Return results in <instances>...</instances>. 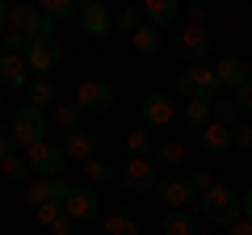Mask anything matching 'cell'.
<instances>
[{
  "label": "cell",
  "mask_w": 252,
  "mask_h": 235,
  "mask_svg": "<svg viewBox=\"0 0 252 235\" xmlns=\"http://www.w3.org/2000/svg\"><path fill=\"white\" fill-rule=\"evenodd\" d=\"M198 210L206 218V227H235L244 218V193H235L231 185H215L210 193L198 198Z\"/></svg>",
  "instance_id": "1"
},
{
  "label": "cell",
  "mask_w": 252,
  "mask_h": 235,
  "mask_svg": "<svg viewBox=\"0 0 252 235\" xmlns=\"http://www.w3.org/2000/svg\"><path fill=\"white\" fill-rule=\"evenodd\" d=\"M13 135H17V143L21 147H34V143H46V130H51V118H46V109H38V105H17L13 109Z\"/></svg>",
  "instance_id": "2"
},
{
  "label": "cell",
  "mask_w": 252,
  "mask_h": 235,
  "mask_svg": "<svg viewBox=\"0 0 252 235\" xmlns=\"http://www.w3.org/2000/svg\"><path fill=\"white\" fill-rule=\"evenodd\" d=\"M219 88H223V84H219V72L215 67H185V72L177 76V92L185 101H215L219 97Z\"/></svg>",
  "instance_id": "3"
},
{
  "label": "cell",
  "mask_w": 252,
  "mask_h": 235,
  "mask_svg": "<svg viewBox=\"0 0 252 235\" xmlns=\"http://www.w3.org/2000/svg\"><path fill=\"white\" fill-rule=\"evenodd\" d=\"M118 185H122V193H130V198H147V193H156V185H160V168H156L152 160H130L118 168Z\"/></svg>",
  "instance_id": "4"
},
{
  "label": "cell",
  "mask_w": 252,
  "mask_h": 235,
  "mask_svg": "<svg viewBox=\"0 0 252 235\" xmlns=\"http://www.w3.org/2000/svg\"><path fill=\"white\" fill-rule=\"evenodd\" d=\"M210 46H215V42H210V34H206L202 26H185V29L177 34V46H172V55H177L185 67H202V63L210 59Z\"/></svg>",
  "instance_id": "5"
},
{
  "label": "cell",
  "mask_w": 252,
  "mask_h": 235,
  "mask_svg": "<svg viewBox=\"0 0 252 235\" xmlns=\"http://www.w3.org/2000/svg\"><path fill=\"white\" fill-rule=\"evenodd\" d=\"M156 198H160L168 210H189V206H198V189L189 185V176H185V172L160 176V185H156Z\"/></svg>",
  "instance_id": "6"
},
{
  "label": "cell",
  "mask_w": 252,
  "mask_h": 235,
  "mask_svg": "<svg viewBox=\"0 0 252 235\" xmlns=\"http://www.w3.org/2000/svg\"><path fill=\"white\" fill-rule=\"evenodd\" d=\"M139 109H143V126L147 130H168L177 122V101L168 92H147Z\"/></svg>",
  "instance_id": "7"
},
{
  "label": "cell",
  "mask_w": 252,
  "mask_h": 235,
  "mask_svg": "<svg viewBox=\"0 0 252 235\" xmlns=\"http://www.w3.org/2000/svg\"><path fill=\"white\" fill-rule=\"evenodd\" d=\"M76 105L84 109V114H109L114 109V84L109 80H84L80 88H76Z\"/></svg>",
  "instance_id": "8"
},
{
  "label": "cell",
  "mask_w": 252,
  "mask_h": 235,
  "mask_svg": "<svg viewBox=\"0 0 252 235\" xmlns=\"http://www.w3.org/2000/svg\"><path fill=\"white\" fill-rule=\"evenodd\" d=\"M63 210H67L72 223H89V218L101 214V198H97L93 185H72V189H67V202H63Z\"/></svg>",
  "instance_id": "9"
},
{
  "label": "cell",
  "mask_w": 252,
  "mask_h": 235,
  "mask_svg": "<svg viewBox=\"0 0 252 235\" xmlns=\"http://www.w3.org/2000/svg\"><path fill=\"white\" fill-rule=\"evenodd\" d=\"M67 189H72V185L63 181V176H38V181L26 185V206L38 210V206H46V202H67Z\"/></svg>",
  "instance_id": "10"
},
{
  "label": "cell",
  "mask_w": 252,
  "mask_h": 235,
  "mask_svg": "<svg viewBox=\"0 0 252 235\" xmlns=\"http://www.w3.org/2000/svg\"><path fill=\"white\" fill-rule=\"evenodd\" d=\"M26 160H30V172H38V176H59L67 155L55 143H34V147H26Z\"/></svg>",
  "instance_id": "11"
},
{
  "label": "cell",
  "mask_w": 252,
  "mask_h": 235,
  "mask_svg": "<svg viewBox=\"0 0 252 235\" xmlns=\"http://www.w3.org/2000/svg\"><path fill=\"white\" fill-rule=\"evenodd\" d=\"M59 147H63V155H67V160H76V164H89V160H97V151H101V139L93 135V130H67Z\"/></svg>",
  "instance_id": "12"
},
{
  "label": "cell",
  "mask_w": 252,
  "mask_h": 235,
  "mask_svg": "<svg viewBox=\"0 0 252 235\" xmlns=\"http://www.w3.org/2000/svg\"><path fill=\"white\" fill-rule=\"evenodd\" d=\"M76 21H80V29H84L89 38H105L109 29H114V17H109V9L101 4V0H84Z\"/></svg>",
  "instance_id": "13"
},
{
  "label": "cell",
  "mask_w": 252,
  "mask_h": 235,
  "mask_svg": "<svg viewBox=\"0 0 252 235\" xmlns=\"http://www.w3.org/2000/svg\"><path fill=\"white\" fill-rule=\"evenodd\" d=\"M59 59H63V46L55 42V38L34 42V46H30V55H26V63H30V72H34V76H46L51 67H59Z\"/></svg>",
  "instance_id": "14"
},
{
  "label": "cell",
  "mask_w": 252,
  "mask_h": 235,
  "mask_svg": "<svg viewBox=\"0 0 252 235\" xmlns=\"http://www.w3.org/2000/svg\"><path fill=\"white\" fill-rule=\"evenodd\" d=\"M198 143H202V151H206L210 160H219V155H227L235 147V135H231V126H223V122H210V126L198 135Z\"/></svg>",
  "instance_id": "15"
},
{
  "label": "cell",
  "mask_w": 252,
  "mask_h": 235,
  "mask_svg": "<svg viewBox=\"0 0 252 235\" xmlns=\"http://www.w3.org/2000/svg\"><path fill=\"white\" fill-rule=\"evenodd\" d=\"M105 235H143V223L135 218L130 202H118V206L109 210V218H105Z\"/></svg>",
  "instance_id": "16"
},
{
  "label": "cell",
  "mask_w": 252,
  "mask_h": 235,
  "mask_svg": "<svg viewBox=\"0 0 252 235\" xmlns=\"http://www.w3.org/2000/svg\"><path fill=\"white\" fill-rule=\"evenodd\" d=\"M21 88V84H30V63L21 59V55H0V88Z\"/></svg>",
  "instance_id": "17"
},
{
  "label": "cell",
  "mask_w": 252,
  "mask_h": 235,
  "mask_svg": "<svg viewBox=\"0 0 252 235\" xmlns=\"http://www.w3.org/2000/svg\"><path fill=\"white\" fill-rule=\"evenodd\" d=\"M215 72H219V84H223V88H235V92L252 80V76H248V63H244V59H235V55H227Z\"/></svg>",
  "instance_id": "18"
},
{
  "label": "cell",
  "mask_w": 252,
  "mask_h": 235,
  "mask_svg": "<svg viewBox=\"0 0 252 235\" xmlns=\"http://www.w3.org/2000/svg\"><path fill=\"white\" fill-rule=\"evenodd\" d=\"M177 13H181L177 0H143V21L156 26V29H164L168 21H177Z\"/></svg>",
  "instance_id": "19"
},
{
  "label": "cell",
  "mask_w": 252,
  "mask_h": 235,
  "mask_svg": "<svg viewBox=\"0 0 252 235\" xmlns=\"http://www.w3.org/2000/svg\"><path fill=\"white\" fill-rule=\"evenodd\" d=\"M160 235H198V223H193V214H189V210H164Z\"/></svg>",
  "instance_id": "20"
},
{
  "label": "cell",
  "mask_w": 252,
  "mask_h": 235,
  "mask_svg": "<svg viewBox=\"0 0 252 235\" xmlns=\"http://www.w3.org/2000/svg\"><path fill=\"white\" fill-rule=\"evenodd\" d=\"M152 164L156 168H164L172 176V172L185 164V143H156V155H152Z\"/></svg>",
  "instance_id": "21"
},
{
  "label": "cell",
  "mask_w": 252,
  "mask_h": 235,
  "mask_svg": "<svg viewBox=\"0 0 252 235\" xmlns=\"http://www.w3.org/2000/svg\"><path fill=\"white\" fill-rule=\"evenodd\" d=\"M130 46H135L143 59H152V55H160L164 51V29H156V26H143L139 34H130Z\"/></svg>",
  "instance_id": "22"
},
{
  "label": "cell",
  "mask_w": 252,
  "mask_h": 235,
  "mask_svg": "<svg viewBox=\"0 0 252 235\" xmlns=\"http://www.w3.org/2000/svg\"><path fill=\"white\" fill-rule=\"evenodd\" d=\"M38 13H46V17L59 26V21L80 17V4H72V0H42V4H38Z\"/></svg>",
  "instance_id": "23"
},
{
  "label": "cell",
  "mask_w": 252,
  "mask_h": 235,
  "mask_svg": "<svg viewBox=\"0 0 252 235\" xmlns=\"http://www.w3.org/2000/svg\"><path fill=\"white\" fill-rule=\"evenodd\" d=\"M210 122H215V118H210V101H189V105H185V126L189 130H198V135H202Z\"/></svg>",
  "instance_id": "24"
},
{
  "label": "cell",
  "mask_w": 252,
  "mask_h": 235,
  "mask_svg": "<svg viewBox=\"0 0 252 235\" xmlns=\"http://www.w3.org/2000/svg\"><path fill=\"white\" fill-rule=\"evenodd\" d=\"M84 176H89V185H109V181H118V168H114L109 160H101V155H97V160L84 164Z\"/></svg>",
  "instance_id": "25"
},
{
  "label": "cell",
  "mask_w": 252,
  "mask_h": 235,
  "mask_svg": "<svg viewBox=\"0 0 252 235\" xmlns=\"http://www.w3.org/2000/svg\"><path fill=\"white\" fill-rule=\"evenodd\" d=\"M51 101H55V84H51V76H34V80H30V105L46 109Z\"/></svg>",
  "instance_id": "26"
},
{
  "label": "cell",
  "mask_w": 252,
  "mask_h": 235,
  "mask_svg": "<svg viewBox=\"0 0 252 235\" xmlns=\"http://www.w3.org/2000/svg\"><path fill=\"white\" fill-rule=\"evenodd\" d=\"M126 143H130V151H135V160H152V155H156V139L147 135L143 126H139V130H130V135H126Z\"/></svg>",
  "instance_id": "27"
},
{
  "label": "cell",
  "mask_w": 252,
  "mask_h": 235,
  "mask_svg": "<svg viewBox=\"0 0 252 235\" xmlns=\"http://www.w3.org/2000/svg\"><path fill=\"white\" fill-rule=\"evenodd\" d=\"M34 218H38V227L55 231V227L67 218V210H63V202H46V206H38V210H34Z\"/></svg>",
  "instance_id": "28"
},
{
  "label": "cell",
  "mask_w": 252,
  "mask_h": 235,
  "mask_svg": "<svg viewBox=\"0 0 252 235\" xmlns=\"http://www.w3.org/2000/svg\"><path fill=\"white\" fill-rule=\"evenodd\" d=\"M80 118H84V109L76 105V101H63V105L55 109V122L63 126V135H67V130H80Z\"/></svg>",
  "instance_id": "29"
},
{
  "label": "cell",
  "mask_w": 252,
  "mask_h": 235,
  "mask_svg": "<svg viewBox=\"0 0 252 235\" xmlns=\"http://www.w3.org/2000/svg\"><path fill=\"white\" fill-rule=\"evenodd\" d=\"M0 172H4V181H26L30 176V160L26 155H9V160H0Z\"/></svg>",
  "instance_id": "30"
},
{
  "label": "cell",
  "mask_w": 252,
  "mask_h": 235,
  "mask_svg": "<svg viewBox=\"0 0 252 235\" xmlns=\"http://www.w3.org/2000/svg\"><path fill=\"white\" fill-rule=\"evenodd\" d=\"M114 26L126 29V34H139V29L147 26V21H143V9H122V13H114Z\"/></svg>",
  "instance_id": "31"
},
{
  "label": "cell",
  "mask_w": 252,
  "mask_h": 235,
  "mask_svg": "<svg viewBox=\"0 0 252 235\" xmlns=\"http://www.w3.org/2000/svg\"><path fill=\"white\" fill-rule=\"evenodd\" d=\"M210 118H215V122H223V126H235L240 109H235V101H223V97H215V101H210Z\"/></svg>",
  "instance_id": "32"
},
{
  "label": "cell",
  "mask_w": 252,
  "mask_h": 235,
  "mask_svg": "<svg viewBox=\"0 0 252 235\" xmlns=\"http://www.w3.org/2000/svg\"><path fill=\"white\" fill-rule=\"evenodd\" d=\"M0 38H4V55H21V59H26V55H30V46H34L26 34H17V29H4Z\"/></svg>",
  "instance_id": "33"
},
{
  "label": "cell",
  "mask_w": 252,
  "mask_h": 235,
  "mask_svg": "<svg viewBox=\"0 0 252 235\" xmlns=\"http://www.w3.org/2000/svg\"><path fill=\"white\" fill-rule=\"evenodd\" d=\"M34 9H38V4H9V26H4V29H17V34H21L26 21L34 17Z\"/></svg>",
  "instance_id": "34"
},
{
  "label": "cell",
  "mask_w": 252,
  "mask_h": 235,
  "mask_svg": "<svg viewBox=\"0 0 252 235\" xmlns=\"http://www.w3.org/2000/svg\"><path fill=\"white\" fill-rule=\"evenodd\" d=\"M185 176H189V185L198 189V198L215 189V168H193V172H185Z\"/></svg>",
  "instance_id": "35"
},
{
  "label": "cell",
  "mask_w": 252,
  "mask_h": 235,
  "mask_svg": "<svg viewBox=\"0 0 252 235\" xmlns=\"http://www.w3.org/2000/svg\"><path fill=\"white\" fill-rule=\"evenodd\" d=\"M17 135H13V126H4L0 122V160H9V155H17Z\"/></svg>",
  "instance_id": "36"
},
{
  "label": "cell",
  "mask_w": 252,
  "mask_h": 235,
  "mask_svg": "<svg viewBox=\"0 0 252 235\" xmlns=\"http://www.w3.org/2000/svg\"><path fill=\"white\" fill-rule=\"evenodd\" d=\"M231 135H235V147H240V151H252V126H248V122L231 126Z\"/></svg>",
  "instance_id": "37"
},
{
  "label": "cell",
  "mask_w": 252,
  "mask_h": 235,
  "mask_svg": "<svg viewBox=\"0 0 252 235\" xmlns=\"http://www.w3.org/2000/svg\"><path fill=\"white\" fill-rule=\"evenodd\" d=\"M231 101H235V109H240V114H252V80H248V84H244V88H240V92H235V97H231Z\"/></svg>",
  "instance_id": "38"
},
{
  "label": "cell",
  "mask_w": 252,
  "mask_h": 235,
  "mask_svg": "<svg viewBox=\"0 0 252 235\" xmlns=\"http://www.w3.org/2000/svg\"><path fill=\"white\" fill-rule=\"evenodd\" d=\"M189 21H193V26H202V21H206V4H189Z\"/></svg>",
  "instance_id": "39"
},
{
  "label": "cell",
  "mask_w": 252,
  "mask_h": 235,
  "mask_svg": "<svg viewBox=\"0 0 252 235\" xmlns=\"http://www.w3.org/2000/svg\"><path fill=\"white\" fill-rule=\"evenodd\" d=\"M227 235H252V223H248V218H240L235 227H227Z\"/></svg>",
  "instance_id": "40"
},
{
  "label": "cell",
  "mask_w": 252,
  "mask_h": 235,
  "mask_svg": "<svg viewBox=\"0 0 252 235\" xmlns=\"http://www.w3.org/2000/svg\"><path fill=\"white\" fill-rule=\"evenodd\" d=\"M51 235H76V223H72V218H63V223L59 227H55V231Z\"/></svg>",
  "instance_id": "41"
},
{
  "label": "cell",
  "mask_w": 252,
  "mask_h": 235,
  "mask_svg": "<svg viewBox=\"0 0 252 235\" xmlns=\"http://www.w3.org/2000/svg\"><path fill=\"white\" fill-rule=\"evenodd\" d=\"M244 218L252 223V189H244Z\"/></svg>",
  "instance_id": "42"
},
{
  "label": "cell",
  "mask_w": 252,
  "mask_h": 235,
  "mask_svg": "<svg viewBox=\"0 0 252 235\" xmlns=\"http://www.w3.org/2000/svg\"><path fill=\"white\" fill-rule=\"evenodd\" d=\"M9 26V4H4V0H0V29Z\"/></svg>",
  "instance_id": "43"
},
{
  "label": "cell",
  "mask_w": 252,
  "mask_h": 235,
  "mask_svg": "<svg viewBox=\"0 0 252 235\" xmlns=\"http://www.w3.org/2000/svg\"><path fill=\"white\" fill-rule=\"evenodd\" d=\"M198 235H210V227H198Z\"/></svg>",
  "instance_id": "44"
},
{
  "label": "cell",
  "mask_w": 252,
  "mask_h": 235,
  "mask_svg": "<svg viewBox=\"0 0 252 235\" xmlns=\"http://www.w3.org/2000/svg\"><path fill=\"white\" fill-rule=\"evenodd\" d=\"M0 105H4V88H0Z\"/></svg>",
  "instance_id": "45"
},
{
  "label": "cell",
  "mask_w": 252,
  "mask_h": 235,
  "mask_svg": "<svg viewBox=\"0 0 252 235\" xmlns=\"http://www.w3.org/2000/svg\"><path fill=\"white\" fill-rule=\"evenodd\" d=\"M248 76H252V59H248Z\"/></svg>",
  "instance_id": "46"
}]
</instances>
